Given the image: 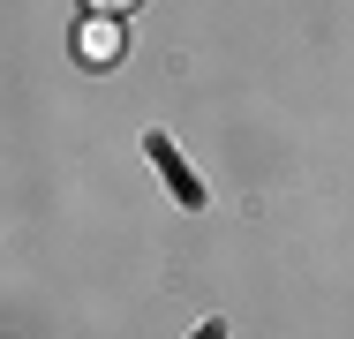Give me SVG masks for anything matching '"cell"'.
Instances as JSON below:
<instances>
[{
    "mask_svg": "<svg viewBox=\"0 0 354 339\" xmlns=\"http://www.w3.org/2000/svg\"><path fill=\"white\" fill-rule=\"evenodd\" d=\"M196 339H226V324H204V332H196Z\"/></svg>",
    "mask_w": 354,
    "mask_h": 339,
    "instance_id": "4",
    "label": "cell"
},
{
    "mask_svg": "<svg viewBox=\"0 0 354 339\" xmlns=\"http://www.w3.org/2000/svg\"><path fill=\"white\" fill-rule=\"evenodd\" d=\"M121 46H129V38H121V23H113V15H91V23L75 30L83 68H113V61H121Z\"/></svg>",
    "mask_w": 354,
    "mask_h": 339,
    "instance_id": "2",
    "label": "cell"
},
{
    "mask_svg": "<svg viewBox=\"0 0 354 339\" xmlns=\"http://www.w3.org/2000/svg\"><path fill=\"white\" fill-rule=\"evenodd\" d=\"M91 8H98V15H121V8H136V0H91Z\"/></svg>",
    "mask_w": 354,
    "mask_h": 339,
    "instance_id": "3",
    "label": "cell"
},
{
    "mask_svg": "<svg viewBox=\"0 0 354 339\" xmlns=\"http://www.w3.org/2000/svg\"><path fill=\"white\" fill-rule=\"evenodd\" d=\"M143 151H151V166H158V181L174 189V196L189 203V211H204V181L181 166V151H174V136H143Z\"/></svg>",
    "mask_w": 354,
    "mask_h": 339,
    "instance_id": "1",
    "label": "cell"
}]
</instances>
